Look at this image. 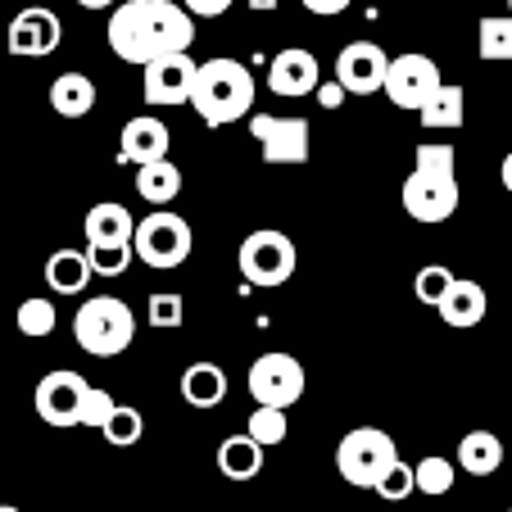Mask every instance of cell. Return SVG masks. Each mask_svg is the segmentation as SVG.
<instances>
[{
    "instance_id": "cell-32",
    "label": "cell",
    "mask_w": 512,
    "mask_h": 512,
    "mask_svg": "<svg viewBox=\"0 0 512 512\" xmlns=\"http://www.w3.org/2000/svg\"><path fill=\"white\" fill-rule=\"evenodd\" d=\"M449 286H454V272H449L445 263H431V268H422V272H417V281H413V295H417V300H422V304H431V309H435V304L445 300V290H449Z\"/></svg>"
},
{
    "instance_id": "cell-18",
    "label": "cell",
    "mask_w": 512,
    "mask_h": 512,
    "mask_svg": "<svg viewBox=\"0 0 512 512\" xmlns=\"http://www.w3.org/2000/svg\"><path fill=\"white\" fill-rule=\"evenodd\" d=\"M87 245H132L136 236V218L127 204L118 200H100L87 209Z\"/></svg>"
},
{
    "instance_id": "cell-17",
    "label": "cell",
    "mask_w": 512,
    "mask_h": 512,
    "mask_svg": "<svg viewBox=\"0 0 512 512\" xmlns=\"http://www.w3.org/2000/svg\"><path fill=\"white\" fill-rule=\"evenodd\" d=\"M440 318L458 331H472L485 322V309H490V295H485L481 281H467V277H454V286L445 290V300L435 304Z\"/></svg>"
},
{
    "instance_id": "cell-33",
    "label": "cell",
    "mask_w": 512,
    "mask_h": 512,
    "mask_svg": "<svg viewBox=\"0 0 512 512\" xmlns=\"http://www.w3.org/2000/svg\"><path fill=\"white\" fill-rule=\"evenodd\" d=\"M413 490H417V467H408L404 458H399V463L390 467V472L377 481V494H381V499H390V503L408 499V494H413Z\"/></svg>"
},
{
    "instance_id": "cell-38",
    "label": "cell",
    "mask_w": 512,
    "mask_h": 512,
    "mask_svg": "<svg viewBox=\"0 0 512 512\" xmlns=\"http://www.w3.org/2000/svg\"><path fill=\"white\" fill-rule=\"evenodd\" d=\"M309 14H322V19H331V14H345L354 0H300Z\"/></svg>"
},
{
    "instance_id": "cell-37",
    "label": "cell",
    "mask_w": 512,
    "mask_h": 512,
    "mask_svg": "<svg viewBox=\"0 0 512 512\" xmlns=\"http://www.w3.org/2000/svg\"><path fill=\"white\" fill-rule=\"evenodd\" d=\"M186 10H191L195 19H218V14L232 10V0H186Z\"/></svg>"
},
{
    "instance_id": "cell-25",
    "label": "cell",
    "mask_w": 512,
    "mask_h": 512,
    "mask_svg": "<svg viewBox=\"0 0 512 512\" xmlns=\"http://www.w3.org/2000/svg\"><path fill=\"white\" fill-rule=\"evenodd\" d=\"M463 87H449V82H440L435 87V96L426 100L422 109H417V118H422V127H431V132H454V127H463Z\"/></svg>"
},
{
    "instance_id": "cell-4",
    "label": "cell",
    "mask_w": 512,
    "mask_h": 512,
    "mask_svg": "<svg viewBox=\"0 0 512 512\" xmlns=\"http://www.w3.org/2000/svg\"><path fill=\"white\" fill-rule=\"evenodd\" d=\"M73 336L91 358H118L136 340V313L114 295H91L73 313Z\"/></svg>"
},
{
    "instance_id": "cell-29",
    "label": "cell",
    "mask_w": 512,
    "mask_h": 512,
    "mask_svg": "<svg viewBox=\"0 0 512 512\" xmlns=\"http://www.w3.org/2000/svg\"><path fill=\"white\" fill-rule=\"evenodd\" d=\"M245 431H250L263 449L281 445V440H286V431H290L286 408H277V404H259V408L250 413V422H245Z\"/></svg>"
},
{
    "instance_id": "cell-12",
    "label": "cell",
    "mask_w": 512,
    "mask_h": 512,
    "mask_svg": "<svg viewBox=\"0 0 512 512\" xmlns=\"http://www.w3.org/2000/svg\"><path fill=\"white\" fill-rule=\"evenodd\" d=\"M195 73H200V64L191 59V50H177V55L150 59V64H145V100H150L155 109L191 105Z\"/></svg>"
},
{
    "instance_id": "cell-28",
    "label": "cell",
    "mask_w": 512,
    "mask_h": 512,
    "mask_svg": "<svg viewBox=\"0 0 512 512\" xmlns=\"http://www.w3.org/2000/svg\"><path fill=\"white\" fill-rule=\"evenodd\" d=\"M100 435H105V440H109L114 449H132L136 440L145 435V417L136 413L132 404H118L114 413H109V422L100 426Z\"/></svg>"
},
{
    "instance_id": "cell-44",
    "label": "cell",
    "mask_w": 512,
    "mask_h": 512,
    "mask_svg": "<svg viewBox=\"0 0 512 512\" xmlns=\"http://www.w3.org/2000/svg\"><path fill=\"white\" fill-rule=\"evenodd\" d=\"M508 512H512V508H508Z\"/></svg>"
},
{
    "instance_id": "cell-19",
    "label": "cell",
    "mask_w": 512,
    "mask_h": 512,
    "mask_svg": "<svg viewBox=\"0 0 512 512\" xmlns=\"http://www.w3.org/2000/svg\"><path fill=\"white\" fill-rule=\"evenodd\" d=\"M50 109H55L59 118H87L91 109H96V82H91L87 73H78V68L59 73V78L50 82Z\"/></svg>"
},
{
    "instance_id": "cell-34",
    "label": "cell",
    "mask_w": 512,
    "mask_h": 512,
    "mask_svg": "<svg viewBox=\"0 0 512 512\" xmlns=\"http://www.w3.org/2000/svg\"><path fill=\"white\" fill-rule=\"evenodd\" d=\"M145 322L150 327H159V331H168V327H182V295H150V309H145Z\"/></svg>"
},
{
    "instance_id": "cell-20",
    "label": "cell",
    "mask_w": 512,
    "mask_h": 512,
    "mask_svg": "<svg viewBox=\"0 0 512 512\" xmlns=\"http://www.w3.org/2000/svg\"><path fill=\"white\" fill-rule=\"evenodd\" d=\"M218 472H223L227 481H254V476L263 472V445L250 431L227 435L223 445H218Z\"/></svg>"
},
{
    "instance_id": "cell-27",
    "label": "cell",
    "mask_w": 512,
    "mask_h": 512,
    "mask_svg": "<svg viewBox=\"0 0 512 512\" xmlns=\"http://www.w3.org/2000/svg\"><path fill=\"white\" fill-rule=\"evenodd\" d=\"M14 322H19V331H23L28 340H46L50 331H55V322H59L55 300H46V295H32V300H23V304H19Z\"/></svg>"
},
{
    "instance_id": "cell-39",
    "label": "cell",
    "mask_w": 512,
    "mask_h": 512,
    "mask_svg": "<svg viewBox=\"0 0 512 512\" xmlns=\"http://www.w3.org/2000/svg\"><path fill=\"white\" fill-rule=\"evenodd\" d=\"M499 182L508 186V195H512V150H508V159H503V168H499Z\"/></svg>"
},
{
    "instance_id": "cell-7",
    "label": "cell",
    "mask_w": 512,
    "mask_h": 512,
    "mask_svg": "<svg viewBox=\"0 0 512 512\" xmlns=\"http://www.w3.org/2000/svg\"><path fill=\"white\" fill-rule=\"evenodd\" d=\"M295 263H300V254H295V241H290L286 232H272V227H259V232H250L241 241V250H236V268H241V277L250 281V286H286L290 277H295Z\"/></svg>"
},
{
    "instance_id": "cell-42",
    "label": "cell",
    "mask_w": 512,
    "mask_h": 512,
    "mask_svg": "<svg viewBox=\"0 0 512 512\" xmlns=\"http://www.w3.org/2000/svg\"><path fill=\"white\" fill-rule=\"evenodd\" d=\"M0 512H19V508H14V503H0Z\"/></svg>"
},
{
    "instance_id": "cell-11",
    "label": "cell",
    "mask_w": 512,
    "mask_h": 512,
    "mask_svg": "<svg viewBox=\"0 0 512 512\" xmlns=\"http://www.w3.org/2000/svg\"><path fill=\"white\" fill-rule=\"evenodd\" d=\"M435 87H440V68H435L431 55L408 50V55L390 59V68H386V96H390V105L413 109V114H417V109L435 96Z\"/></svg>"
},
{
    "instance_id": "cell-26",
    "label": "cell",
    "mask_w": 512,
    "mask_h": 512,
    "mask_svg": "<svg viewBox=\"0 0 512 512\" xmlns=\"http://www.w3.org/2000/svg\"><path fill=\"white\" fill-rule=\"evenodd\" d=\"M476 55L485 64H512V14H485L476 28Z\"/></svg>"
},
{
    "instance_id": "cell-10",
    "label": "cell",
    "mask_w": 512,
    "mask_h": 512,
    "mask_svg": "<svg viewBox=\"0 0 512 512\" xmlns=\"http://www.w3.org/2000/svg\"><path fill=\"white\" fill-rule=\"evenodd\" d=\"M87 390H91V381L82 377V372H73V368L46 372V377L37 381V395H32L37 417L46 426H78V413H82Z\"/></svg>"
},
{
    "instance_id": "cell-1",
    "label": "cell",
    "mask_w": 512,
    "mask_h": 512,
    "mask_svg": "<svg viewBox=\"0 0 512 512\" xmlns=\"http://www.w3.org/2000/svg\"><path fill=\"white\" fill-rule=\"evenodd\" d=\"M195 14L173 0H123L109 14V50L123 64H150L159 55L191 50Z\"/></svg>"
},
{
    "instance_id": "cell-35",
    "label": "cell",
    "mask_w": 512,
    "mask_h": 512,
    "mask_svg": "<svg viewBox=\"0 0 512 512\" xmlns=\"http://www.w3.org/2000/svg\"><path fill=\"white\" fill-rule=\"evenodd\" d=\"M114 399H109V390H100V386H91L87 390V399H82V413H78V426H105L109 422V413H114Z\"/></svg>"
},
{
    "instance_id": "cell-6",
    "label": "cell",
    "mask_w": 512,
    "mask_h": 512,
    "mask_svg": "<svg viewBox=\"0 0 512 512\" xmlns=\"http://www.w3.org/2000/svg\"><path fill=\"white\" fill-rule=\"evenodd\" d=\"M395 463H399V449L381 426H354L336 449V472L349 485H363V490H377V481Z\"/></svg>"
},
{
    "instance_id": "cell-31",
    "label": "cell",
    "mask_w": 512,
    "mask_h": 512,
    "mask_svg": "<svg viewBox=\"0 0 512 512\" xmlns=\"http://www.w3.org/2000/svg\"><path fill=\"white\" fill-rule=\"evenodd\" d=\"M87 259H91V268H96V277H123V272L132 268L136 250L132 245H87Z\"/></svg>"
},
{
    "instance_id": "cell-24",
    "label": "cell",
    "mask_w": 512,
    "mask_h": 512,
    "mask_svg": "<svg viewBox=\"0 0 512 512\" xmlns=\"http://www.w3.org/2000/svg\"><path fill=\"white\" fill-rule=\"evenodd\" d=\"M458 467L472 476H490L503 467V440L494 431H467L458 440Z\"/></svg>"
},
{
    "instance_id": "cell-30",
    "label": "cell",
    "mask_w": 512,
    "mask_h": 512,
    "mask_svg": "<svg viewBox=\"0 0 512 512\" xmlns=\"http://www.w3.org/2000/svg\"><path fill=\"white\" fill-rule=\"evenodd\" d=\"M454 481H458V463H449V458H440V454H431V458H422L417 463V494H449L454 490Z\"/></svg>"
},
{
    "instance_id": "cell-14",
    "label": "cell",
    "mask_w": 512,
    "mask_h": 512,
    "mask_svg": "<svg viewBox=\"0 0 512 512\" xmlns=\"http://www.w3.org/2000/svg\"><path fill=\"white\" fill-rule=\"evenodd\" d=\"M386 68H390V59L377 41H349L336 55V78L345 82L349 96H377V91H386Z\"/></svg>"
},
{
    "instance_id": "cell-2",
    "label": "cell",
    "mask_w": 512,
    "mask_h": 512,
    "mask_svg": "<svg viewBox=\"0 0 512 512\" xmlns=\"http://www.w3.org/2000/svg\"><path fill=\"white\" fill-rule=\"evenodd\" d=\"M458 155L454 145H417L413 173L404 182V213L417 223H445L458 213Z\"/></svg>"
},
{
    "instance_id": "cell-36",
    "label": "cell",
    "mask_w": 512,
    "mask_h": 512,
    "mask_svg": "<svg viewBox=\"0 0 512 512\" xmlns=\"http://www.w3.org/2000/svg\"><path fill=\"white\" fill-rule=\"evenodd\" d=\"M313 96H318L322 109H336V105H345L349 91H345V82H340V78H327V82H318V91H313Z\"/></svg>"
},
{
    "instance_id": "cell-13",
    "label": "cell",
    "mask_w": 512,
    "mask_h": 512,
    "mask_svg": "<svg viewBox=\"0 0 512 512\" xmlns=\"http://www.w3.org/2000/svg\"><path fill=\"white\" fill-rule=\"evenodd\" d=\"M59 41H64V28H59V14L46 10V5H28V10H19L10 19V55L19 59H46L59 50Z\"/></svg>"
},
{
    "instance_id": "cell-23",
    "label": "cell",
    "mask_w": 512,
    "mask_h": 512,
    "mask_svg": "<svg viewBox=\"0 0 512 512\" xmlns=\"http://www.w3.org/2000/svg\"><path fill=\"white\" fill-rule=\"evenodd\" d=\"M136 195L150 204H173L177 195H182V168L173 164V159H155V164H141L136 168Z\"/></svg>"
},
{
    "instance_id": "cell-43",
    "label": "cell",
    "mask_w": 512,
    "mask_h": 512,
    "mask_svg": "<svg viewBox=\"0 0 512 512\" xmlns=\"http://www.w3.org/2000/svg\"><path fill=\"white\" fill-rule=\"evenodd\" d=\"M508 14H512V0H508Z\"/></svg>"
},
{
    "instance_id": "cell-16",
    "label": "cell",
    "mask_w": 512,
    "mask_h": 512,
    "mask_svg": "<svg viewBox=\"0 0 512 512\" xmlns=\"http://www.w3.org/2000/svg\"><path fill=\"white\" fill-rule=\"evenodd\" d=\"M168 145H173V136H168L164 118L141 114L123 127V136H118V155H123L132 168H141V164H155V159H168Z\"/></svg>"
},
{
    "instance_id": "cell-40",
    "label": "cell",
    "mask_w": 512,
    "mask_h": 512,
    "mask_svg": "<svg viewBox=\"0 0 512 512\" xmlns=\"http://www.w3.org/2000/svg\"><path fill=\"white\" fill-rule=\"evenodd\" d=\"M82 10H109V5H114V0H78Z\"/></svg>"
},
{
    "instance_id": "cell-22",
    "label": "cell",
    "mask_w": 512,
    "mask_h": 512,
    "mask_svg": "<svg viewBox=\"0 0 512 512\" xmlns=\"http://www.w3.org/2000/svg\"><path fill=\"white\" fill-rule=\"evenodd\" d=\"M182 399L191 408H218L227 399V372L218 363H191L182 372Z\"/></svg>"
},
{
    "instance_id": "cell-21",
    "label": "cell",
    "mask_w": 512,
    "mask_h": 512,
    "mask_svg": "<svg viewBox=\"0 0 512 512\" xmlns=\"http://www.w3.org/2000/svg\"><path fill=\"white\" fill-rule=\"evenodd\" d=\"M91 277H96V268H91V259L82 250H55L46 259V286L55 295H82Z\"/></svg>"
},
{
    "instance_id": "cell-5",
    "label": "cell",
    "mask_w": 512,
    "mask_h": 512,
    "mask_svg": "<svg viewBox=\"0 0 512 512\" xmlns=\"http://www.w3.org/2000/svg\"><path fill=\"white\" fill-rule=\"evenodd\" d=\"M132 250H136V259H141L145 268L173 272V268H182V263L191 259L195 232H191V223H186L182 213L159 209V213H150V218H141V223H136Z\"/></svg>"
},
{
    "instance_id": "cell-41",
    "label": "cell",
    "mask_w": 512,
    "mask_h": 512,
    "mask_svg": "<svg viewBox=\"0 0 512 512\" xmlns=\"http://www.w3.org/2000/svg\"><path fill=\"white\" fill-rule=\"evenodd\" d=\"M250 5H254V10H259V14H268V10H277V0H250Z\"/></svg>"
},
{
    "instance_id": "cell-8",
    "label": "cell",
    "mask_w": 512,
    "mask_h": 512,
    "mask_svg": "<svg viewBox=\"0 0 512 512\" xmlns=\"http://www.w3.org/2000/svg\"><path fill=\"white\" fill-rule=\"evenodd\" d=\"M250 136L259 141L263 164H309V118L300 114H250Z\"/></svg>"
},
{
    "instance_id": "cell-3",
    "label": "cell",
    "mask_w": 512,
    "mask_h": 512,
    "mask_svg": "<svg viewBox=\"0 0 512 512\" xmlns=\"http://www.w3.org/2000/svg\"><path fill=\"white\" fill-rule=\"evenodd\" d=\"M191 109L209 127H227V123L250 118L254 114V73L232 55H218V59H209V64H200L195 91H191Z\"/></svg>"
},
{
    "instance_id": "cell-9",
    "label": "cell",
    "mask_w": 512,
    "mask_h": 512,
    "mask_svg": "<svg viewBox=\"0 0 512 512\" xmlns=\"http://www.w3.org/2000/svg\"><path fill=\"white\" fill-rule=\"evenodd\" d=\"M250 395H254V404H277V408L300 404L304 363L295 354H281V349L259 354L254 358V368H250Z\"/></svg>"
},
{
    "instance_id": "cell-15",
    "label": "cell",
    "mask_w": 512,
    "mask_h": 512,
    "mask_svg": "<svg viewBox=\"0 0 512 512\" xmlns=\"http://www.w3.org/2000/svg\"><path fill=\"white\" fill-rule=\"evenodd\" d=\"M322 82V68L309 50L300 46H286L272 55L268 64V91L272 96H286V100H300V96H313Z\"/></svg>"
}]
</instances>
